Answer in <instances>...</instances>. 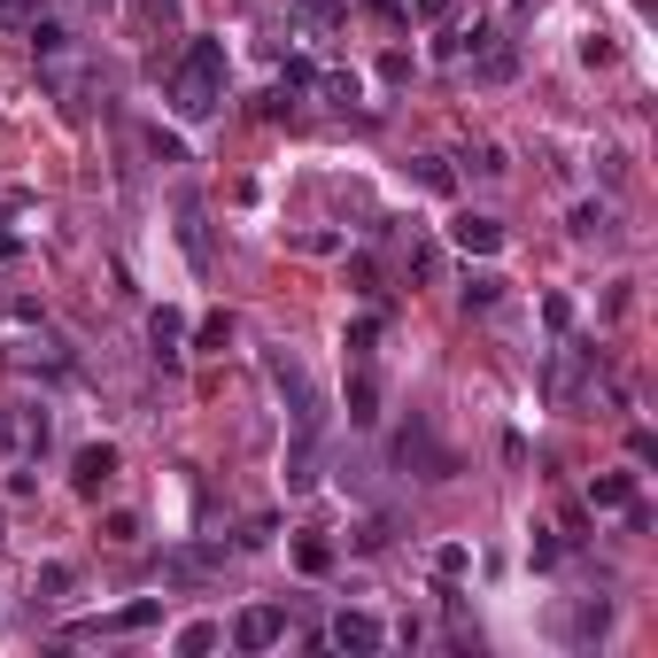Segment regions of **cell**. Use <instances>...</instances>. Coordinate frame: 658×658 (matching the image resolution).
Returning a JSON list of instances; mask_svg holds the SVG:
<instances>
[{
  "label": "cell",
  "instance_id": "8992f818",
  "mask_svg": "<svg viewBox=\"0 0 658 658\" xmlns=\"http://www.w3.org/2000/svg\"><path fill=\"white\" fill-rule=\"evenodd\" d=\"M450 240H458L465 256H495V248H503V225H495V217H473V209H465V217L450 225Z\"/></svg>",
  "mask_w": 658,
  "mask_h": 658
},
{
  "label": "cell",
  "instance_id": "6da1fadb",
  "mask_svg": "<svg viewBox=\"0 0 658 658\" xmlns=\"http://www.w3.org/2000/svg\"><path fill=\"white\" fill-rule=\"evenodd\" d=\"M225 78H233L225 47H217V39H186V55L170 62V109H178L186 125L217 117V109H225Z\"/></svg>",
  "mask_w": 658,
  "mask_h": 658
},
{
  "label": "cell",
  "instance_id": "30bf717a",
  "mask_svg": "<svg viewBox=\"0 0 658 658\" xmlns=\"http://www.w3.org/2000/svg\"><path fill=\"white\" fill-rule=\"evenodd\" d=\"M589 503H597V511H628V503H636V473H597V481H589Z\"/></svg>",
  "mask_w": 658,
  "mask_h": 658
},
{
  "label": "cell",
  "instance_id": "f1b7e54d",
  "mask_svg": "<svg viewBox=\"0 0 658 658\" xmlns=\"http://www.w3.org/2000/svg\"><path fill=\"white\" fill-rule=\"evenodd\" d=\"M16 248H23V240H16V233H0V264H8V256H16Z\"/></svg>",
  "mask_w": 658,
  "mask_h": 658
},
{
  "label": "cell",
  "instance_id": "d6986e66",
  "mask_svg": "<svg viewBox=\"0 0 658 658\" xmlns=\"http://www.w3.org/2000/svg\"><path fill=\"white\" fill-rule=\"evenodd\" d=\"M295 566H303V573H326V566H333V542L303 534V542H295Z\"/></svg>",
  "mask_w": 658,
  "mask_h": 658
},
{
  "label": "cell",
  "instance_id": "44dd1931",
  "mask_svg": "<svg viewBox=\"0 0 658 658\" xmlns=\"http://www.w3.org/2000/svg\"><path fill=\"white\" fill-rule=\"evenodd\" d=\"M209 644H217V628H209V620H194V628H178V658H202V651H209Z\"/></svg>",
  "mask_w": 658,
  "mask_h": 658
},
{
  "label": "cell",
  "instance_id": "7402d4cb",
  "mask_svg": "<svg viewBox=\"0 0 658 658\" xmlns=\"http://www.w3.org/2000/svg\"><path fill=\"white\" fill-rule=\"evenodd\" d=\"M511 70H519V55H511V47H489V55H481V78H489V86H503Z\"/></svg>",
  "mask_w": 658,
  "mask_h": 658
},
{
  "label": "cell",
  "instance_id": "ffe728a7",
  "mask_svg": "<svg viewBox=\"0 0 658 658\" xmlns=\"http://www.w3.org/2000/svg\"><path fill=\"white\" fill-rule=\"evenodd\" d=\"M465 566H473V550H465V542H442V550H434V573H442V581H458Z\"/></svg>",
  "mask_w": 658,
  "mask_h": 658
},
{
  "label": "cell",
  "instance_id": "83f0119b",
  "mask_svg": "<svg viewBox=\"0 0 658 658\" xmlns=\"http://www.w3.org/2000/svg\"><path fill=\"white\" fill-rule=\"evenodd\" d=\"M303 8H311V16H341V0H303Z\"/></svg>",
  "mask_w": 658,
  "mask_h": 658
},
{
  "label": "cell",
  "instance_id": "5bb4252c",
  "mask_svg": "<svg viewBox=\"0 0 658 658\" xmlns=\"http://www.w3.org/2000/svg\"><path fill=\"white\" fill-rule=\"evenodd\" d=\"M178 217H186V256H194V264L209 272V233H202V202H186Z\"/></svg>",
  "mask_w": 658,
  "mask_h": 658
},
{
  "label": "cell",
  "instance_id": "ba28073f",
  "mask_svg": "<svg viewBox=\"0 0 658 658\" xmlns=\"http://www.w3.org/2000/svg\"><path fill=\"white\" fill-rule=\"evenodd\" d=\"M566 225H573V240H620V217H612L605 202H581Z\"/></svg>",
  "mask_w": 658,
  "mask_h": 658
},
{
  "label": "cell",
  "instance_id": "7c38bea8",
  "mask_svg": "<svg viewBox=\"0 0 658 658\" xmlns=\"http://www.w3.org/2000/svg\"><path fill=\"white\" fill-rule=\"evenodd\" d=\"M156 620H164V605H156V597H140V605H125V612H117V620H101V628H109V636H140V628H156Z\"/></svg>",
  "mask_w": 658,
  "mask_h": 658
},
{
  "label": "cell",
  "instance_id": "e0dca14e",
  "mask_svg": "<svg viewBox=\"0 0 658 658\" xmlns=\"http://www.w3.org/2000/svg\"><path fill=\"white\" fill-rule=\"evenodd\" d=\"M318 94H326V101H341V109H348V101H356L364 86H356V70H318Z\"/></svg>",
  "mask_w": 658,
  "mask_h": 658
},
{
  "label": "cell",
  "instance_id": "9a60e30c",
  "mask_svg": "<svg viewBox=\"0 0 658 658\" xmlns=\"http://www.w3.org/2000/svg\"><path fill=\"white\" fill-rule=\"evenodd\" d=\"M70 581H78L70 566H47V573L31 581V597H39V605H62V597H70Z\"/></svg>",
  "mask_w": 658,
  "mask_h": 658
},
{
  "label": "cell",
  "instance_id": "4fadbf2b",
  "mask_svg": "<svg viewBox=\"0 0 658 658\" xmlns=\"http://www.w3.org/2000/svg\"><path fill=\"white\" fill-rule=\"evenodd\" d=\"M495 295H503V279H495V272H473V279L458 287V303H465V311H495Z\"/></svg>",
  "mask_w": 658,
  "mask_h": 658
},
{
  "label": "cell",
  "instance_id": "7a4b0ae2",
  "mask_svg": "<svg viewBox=\"0 0 658 658\" xmlns=\"http://www.w3.org/2000/svg\"><path fill=\"white\" fill-rule=\"evenodd\" d=\"M272 380H279V395L295 403V434H318V426H326V395H318V380L295 364V348H272Z\"/></svg>",
  "mask_w": 658,
  "mask_h": 658
},
{
  "label": "cell",
  "instance_id": "4316f807",
  "mask_svg": "<svg viewBox=\"0 0 658 658\" xmlns=\"http://www.w3.org/2000/svg\"><path fill=\"white\" fill-rule=\"evenodd\" d=\"M356 550H387V519H364L356 527Z\"/></svg>",
  "mask_w": 658,
  "mask_h": 658
},
{
  "label": "cell",
  "instance_id": "ac0fdd59",
  "mask_svg": "<svg viewBox=\"0 0 658 658\" xmlns=\"http://www.w3.org/2000/svg\"><path fill=\"white\" fill-rule=\"evenodd\" d=\"M341 348H348L356 364H372V348H380V318H356V326H348V341H341Z\"/></svg>",
  "mask_w": 658,
  "mask_h": 658
},
{
  "label": "cell",
  "instance_id": "3957f363",
  "mask_svg": "<svg viewBox=\"0 0 658 658\" xmlns=\"http://www.w3.org/2000/svg\"><path fill=\"white\" fill-rule=\"evenodd\" d=\"M395 465H426L419 481H450V473H458V458H450V450H442V442H434L426 426H411V434H395Z\"/></svg>",
  "mask_w": 658,
  "mask_h": 658
},
{
  "label": "cell",
  "instance_id": "5b68a950",
  "mask_svg": "<svg viewBox=\"0 0 658 658\" xmlns=\"http://www.w3.org/2000/svg\"><path fill=\"white\" fill-rule=\"evenodd\" d=\"M326 644H333V651H380V644H387V628H380L372 612H341V620L326 628Z\"/></svg>",
  "mask_w": 658,
  "mask_h": 658
},
{
  "label": "cell",
  "instance_id": "cb8c5ba5",
  "mask_svg": "<svg viewBox=\"0 0 658 658\" xmlns=\"http://www.w3.org/2000/svg\"><path fill=\"white\" fill-rule=\"evenodd\" d=\"M419 186H434V194H450L458 178H450V164H434V156H419Z\"/></svg>",
  "mask_w": 658,
  "mask_h": 658
},
{
  "label": "cell",
  "instance_id": "277c9868",
  "mask_svg": "<svg viewBox=\"0 0 658 658\" xmlns=\"http://www.w3.org/2000/svg\"><path fill=\"white\" fill-rule=\"evenodd\" d=\"M279 636H287V612H279V605H248V612L233 620V644H240V651H272Z\"/></svg>",
  "mask_w": 658,
  "mask_h": 658
},
{
  "label": "cell",
  "instance_id": "d4e9b609",
  "mask_svg": "<svg viewBox=\"0 0 658 658\" xmlns=\"http://www.w3.org/2000/svg\"><path fill=\"white\" fill-rule=\"evenodd\" d=\"M628 458H636V465H651V458H658V434H651V426H636V434H628Z\"/></svg>",
  "mask_w": 658,
  "mask_h": 658
},
{
  "label": "cell",
  "instance_id": "8fae6325",
  "mask_svg": "<svg viewBox=\"0 0 658 658\" xmlns=\"http://www.w3.org/2000/svg\"><path fill=\"white\" fill-rule=\"evenodd\" d=\"M348 419H356V426H372V419H380V380H372V372H356V380H348Z\"/></svg>",
  "mask_w": 658,
  "mask_h": 658
},
{
  "label": "cell",
  "instance_id": "2e32d148",
  "mask_svg": "<svg viewBox=\"0 0 658 658\" xmlns=\"http://www.w3.org/2000/svg\"><path fill=\"white\" fill-rule=\"evenodd\" d=\"M164 573H178V581H202V573H217V550H178Z\"/></svg>",
  "mask_w": 658,
  "mask_h": 658
},
{
  "label": "cell",
  "instance_id": "484cf974",
  "mask_svg": "<svg viewBox=\"0 0 658 658\" xmlns=\"http://www.w3.org/2000/svg\"><path fill=\"white\" fill-rule=\"evenodd\" d=\"M225 341H233V318H225V311H217V318H202V348H225Z\"/></svg>",
  "mask_w": 658,
  "mask_h": 658
},
{
  "label": "cell",
  "instance_id": "603a6c76",
  "mask_svg": "<svg viewBox=\"0 0 658 658\" xmlns=\"http://www.w3.org/2000/svg\"><path fill=\"white\" fill-rule=\"evenodd\" d=\"M465 164L481 170V178H503V170H511V164H503V148H489V140H481V148H473V156H465Z\"/></svg>",
  "mask_w": 658,
  "mask_h": 658
},
{
  "label": "cell",
  "instance_id": "9c48e42d",
  "mask_svg": "<svg viewBox=\"0 0 658 658\" xmlns=\"http://www.w3.org/2000/svg\"><path fill=\"white\" fill-rule=\"evenodd\" d=\"M148 341H156L164 364H178V356H186V318H178V311H156V318H148Z\"/></svg>",
  "mask_w": 658,
  "mask_h": 658
},
{
  "label": "cell",
  "instance_id": "52a82bcc",
  "mask_svg": "<svg viewBox=\"0 0 658 658\" xmlns=\"http://www.w3.org/2000/svg\"><path fill=\"white\" fill-rule=\"evenodd\" d=\"M109 473H117V450H109V442L78 450V465H70V481H78L86 495H101V489H109Z\"/></svg>",
  "mask_w": 658,
  "mask_h": 658
}]
</instances>
